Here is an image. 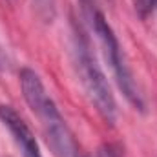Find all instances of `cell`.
I'll return each mask as SVG.
<instances>
[{
	"label": "cell",
	"mask_w": 157,
	"mask_h": 157,
	"mask_svg": "<svg viewBox=\"0 0 157 157\" xmlns=\"http://www.w3.org/2000/svg\"><path fill=\"white\" fill-rule=\"evenodd\" d=\"M20 88L28 106L39 119L40 130L51 154L55 157H78L77 143L70 126L66 124L57 104L48 95L40 77L33 70L24 68L20 71Z\"/></svg>",
	"instance_id": "cell-1"
},
{
	"label": "cell",
	"mask_w": 157,
	"mask_h": 157,
	"mask_svg": "<svg viewBox=\"0 0 157 157\" xmlns=\"http://www.w3.org/2000/svg\"><path fill=\"white\" fill-rule=\"evenodd\" d=\"M80 4V9H82V15L84 18L90 22L93 33L97 35L99 44H101V49H102V55L106 59V62L110 64L115 80H117L121 91L124 93V97L128 99V102L132 106H135V110H144V102H143V95L137 88V82L132 75L126 60H124V55H122V49H121V44H119L117 37L112 29V26L108 24L106 17L102 15V11L97 7V2L95 0H78Z\"/></svg>",
	"instance_id": "cell-3"
},
{
	"label": "cell",
	"mask_w": 157,
	"mask_h": 157,
	"mask_svg": "<svg viewBox=\"0 0 157 157\" xmlns=\"http://www.w3.org/2000/svg\"><path fill=\"white\" fill-rule=\"evenodd\" d=\"M33 6L42 20H51L55 17V0H33Z\"/></svg>",
	"instance_id": "cell-6"
},
{
	"label": "cell",
	"mask_w": 157,
	"mask_h": 157,
	"mask_svg": "<svg viewBox=\"0 0 157 157\" xmlns=\"http://www.w3.org/2000/svg\"><path fill=\"white\" fill-rule=\"evenodd\" d=\"M71 51H73V62H75L78 80L86 95L90 97L99 115L106 122L113 124L117 119V104H115L113 93L110 90V84L104 77L101 66L97 64L95 55L91 53V46H90V40L86 37L84 29L77 26L73 28Z\"/></svg>",
	"instance_id": "cell-2"
},
{
	"label": "cell",
	"mask_w": 157,
	"mask_h": 157,
	"mask_svg": "<svg viewBox=\"0 0 157 157\" xmlns=\"http://www.w3.org/2000/svg\"><path fill=\"white\" fill-rule=\"evenodd\" d=\"M122 146L117 143H106V144H101L95 152H91L90 155L86 157H122Z\"/></svg>",
	"instance_id": "cell-5"
},
{
	"label": "cell",
	"mask_w": 157,
	"mask_h": 157,
	"mask_svg": "<svg viewBox=\"0 0 157 157\" xmlns=\"http://www.w3.org/2000/svg\"><path fill=\"white\" fill-rule=\"evenodd\" d=\"M135 4V11L141 17H148L152 11L157 9V0H133Z\"/></svg>",
	"instance_id": "cell-7"
},
{
	"label": "cell",
	"mask_w": 157,
	"mask_h": 157,
	"mask_svg": "<svg viewBox=\"0 0 157 157\" xmlns=\"http://www.w3.org/2000/svg\"><path fill=\"white\" fill-rule=\"evenodd\" d=\"M0 121L11 132L15 143L22 150V155L24 157H42L33 132L29 130V126L24 122V119L20 117L11 106H0Z\"/></svg>",
	"instance_id": "cell-4"
}]
</instances>
